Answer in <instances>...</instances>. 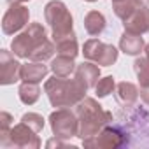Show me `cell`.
Listing matches in <instances>:
<instances>
[{
	"label": "cell",
	"mask_w": 149,
	"mask_h": 149,
	"mask_svg": "<svg viewBox=\"0 0 149 149\" xmlns=\"http://www.w3.org/2000/svg\"><path fill=\"white\" fill-rule=\"evenodd\" d=\"M35 133H37V132H33L28 125H25V123L21 121L19 125L13 126L6 137H0V144H2V147L37 149V147H40V139H39Z\"/></svg>",
	"instance_id": "7"
},
{
	"label": "cell",
	"mask_w": 149,
	"mask_h": 149,
	"mask_svg": "<svg viewBox=\"0 0 149 149\" xmlns=\"http://www.w3.org/2000/svg\"><path fill=\"white\" fill-rule=\"evenodd\" d=\"M116 125L125 132L126 144L128 147L132 146H147L149 147V112L142 107H132L126 116L123 114Z\"/></svg>",
	"instance_id": "3"
},
{
	"label": "cell",
	"mask_w": 149,
	"mask_h": 149,
	"mask_svg": "<svg viewBox=\"0 0 149 149\" xmlns=\"http://www.w3.org/2000/svg\"><path fill=\"white\" fill-rule=\"evenodd\" d=\"M114 93H116V100H118V104L123 105V107H126V109H132V107L137 104L139 97H140L139 88H137L135 84L128 83V81L118 83Z\"/></svg>",
	"instance_id": "14"
},
{
	"label": "cell",
	"mask_w": 149,
	"mask_h": 149,
	"mask_svg": "<svg viewBox=\"0 0 149 149\" xmlns=\"http://www.w3.org/2000/svg\"><path fill=\"white\" fill-rule=\"evenodd\" d=\"M98 77H100V68H98L97 63H93V61H90V60H88L86 63H81V65L76 67V79H77L86 90L97 86Z\"/></svg>",
	"instance_id": "13"
},
{
	"label": "cell",
	"mask_w": 149,
	"mask_h": 149,
	"mask_svg": "<svg viewBox=\"0 0 149 149\" xmlns=\"http://www.w3.org/2000/svg\"><path fill=\"white\" fill-rule=\"evenodd\" d=\"M54 51H56L54 42H51L49 39H46L44 42H40V44L32 51V54L28 56V60H32V61H46V60L53 58Z\"/></svg>",
	"instance_id": "22"
},
{
	"label": "cell",
	"mask_w": 149,
	"mask_h": 149,
	"mask_svg": "<svg viewBox=\"0 0 149 149\" xmlns=\"http://www.w3.org/2000/svg\"><path fill=\"white\" fill-rule=\"evenodd\" d=\"M13 116L9 112H0V137H6L13 128Z\"/></svg>",
	"instance_id": "26"
},
{
	"label": "cell",
	"mask_w": 149,
	"mask_h": 149,
	"mask_svg": "<svg viewBox=\"0 0 149 149\" xmlns=\"http://www.w3.org/2000/svg\"><path fill=\"white\" fill-rule=\"evenodd\" d=\"M76 114L79 118V135L77 137H81V140L98 135L104 126L114 121L112 112L102 109V105L95 98H90V97H84L76 105Z\"/></svg>",
	"instance_id": "1"
},
{
	"label": "cell",
	"mask_w": 149,
	"mask_h": 149,
	"mask_svg": "<svg viewBox=\"0 0 149 149\" xmlns=\"http://www.w3.org/2000/svg\"><path fill=\"white\" fill-rule=\"evenodd\" d=\"M44 16H46V23L53 28V37H60V35L74 32L72 30V25H74L72 14L68 13L67 6L61 0L47 2L44 7Z\"/></svg>",
	"instance_id": "4"
},
{
	"label": "cell",
	"mask_w": 149,
	"mask_h": 149,
	"mask_svg": "<svg viewBox=\"0 0 149 149\" xmlns=\"http://www.w3.org/2000/svg\"><path fill=\"white\" fill-rule=\"evenodd\" d=\"M21 121H23L25 125H28V126H30L33 132H37V133L44 128V118H42L40 114H37V112H26V114H23Z\"/></svg>",
	"instance_id": "25"
},
{
	"label": "cell",
	"mask_w": 149,
	"mask_h": 149,
	"mask_svg": "<svg viewBox=\"0 0 149 149\" xmlns=\"http://www.w3.org/2000/svg\"><path fill=\"white\" fill-rule=\"evenodd\" d=\"M84 2H97V0H84Z\"/></svg>",
	"instance_id": "32"
},
{
	"label": "cell",
	"mask_w": 149,
	"mask_h": 149,
	"mask_svg": "<svg viewBox=\"0 0 149 149\" xmlns=\"http://www.w3.org/2000/svg\"><path fill=\"white\" fill-rule=\"evenodd\" d=\"M7 2L11 6V4H23V2H28V0H7Z\"/></svg>",
	"instance_id": "29"
},
{
	"label": "cell",
	"mask_w": 149,
	"mask_h": 149,
	"mask_svg": "<svg viewBox=\"0 0 149 149\" xmlns=\"http://www.w3.org/2000/svg\"><path fill=\"white\" fill-rule=\"evenodd\" d=\"M47 37H46V28L40 25V23H32L28 25V28H25L18 37H14L13 44H11V49L16 56L19 58H28L32 54V51L40 44L44 42Z\"/></svg>",
	"instance_id": "5"
},
{
	"label": "cell",
	"mask_w": 149,
	"mask_h": 149,
	"mask_svg": "<svg viewBox=\"0 0 149 149\" xmlns=\"http://www.w3.org/2000/svg\"><path fill=\"white\" fill-rule=\"evenodd\" d=\"M119 47L125 54H130V56H137L140 54V51H144V39L139 35V33H132V32H126L121 35L119 39Z\"/></svg>",
	"instance_id": "17"
},
{
	"label": "cell",
	"mask_w": 149,
	"mask_h": 149,
	"mask_svg": "<svg viewBox=\"0 0 149 149\" xmlns=\"http://www.w3.org/2000/svg\"><path fill=\"white\" fill-rule=\"evenodd\" d=\"M49 125L58 139H72L79 135V118L76 112L68 111L67 107H60L58 111L51 112Z\"/></svg>",
	"instance_id": "6"
},
{
	"label": "cell",
	"mask_w": 149,
	"mask_h": 149,
	"mask_svg": "<svg viewBox=\"0 0 149 149\" xmlns=\"http://www.w3.org/2000/svg\"><path fill=\"white\" fill-rule=\"evenodd\" d=\"M144 51H146V56L149 58V44H146V47H144Z\"/></svg>",
	"instance_id": "30"
},
{
	"label": "cell",
	"mask_w": 149,
	"mask_h": 149,
	"mask_svg": "<svg viewBox=\"0 0 149 149\" xmlns=\"http://www.w3.org/2000/svg\"><path fill=\"white\" fill-rule=\"evenodd\" d=\"M83 54L86 60L102 65V67H111L118 60V49L111 44H105L98 39H90L83 46Z\"/></svg>",
	"instance_id": "8"
},
{
	"label": "cell",
	"mask_w": 149,
	"mask_h": 149,
	"mask_svg": "<svg viewBox=\"0 0 149 149\" xmlns=\"http://www.w3.org/2000/svg\"><path fill=\"white\" fill-rule=\"evenodd\" d=\"M49 68L44 65V61H28L25 65H21V79L23 81H30V83H40L42 79H46Z\"/></svg>",
	"instance_id": "15"
},
{
	"label": "cell",
	"mask_w": 149,
	"mask_h": 149,
	"mask_svg": "<svg viewBox=\"0 0 149 149\" xmlns=\"http://www.w3.org/2000/svg\"><path fill=\"white\" fill-rule=\"evenodd\" d=\"M84 28L90 35H100L104 30H105V18L102 13L98 11H90L86 16H84Z\"/></svg>",
	"instance_id": "19"
},
{
	"label": "cell",
	"mask_w": 149,
	"mask_h": 149,
	"mask_svg": "<svg viewBox=\"0 0 149 149\" xmlns=\"http://www.w3.org/2000/svg\"><path fill=\"white\" fill-rule=\"evenodd\" d=\"M140 98H142V102H144L146 105H149V86L140 88Z\"/></svg>",
	"instance_id": "27"
},
{
	"label": "cell",
	"mask_w": 149,
	"mask_h": 149,
	"mask_svg": "<svg viewBox=\"0 0 149 149\" xmlns=\"http://www.w3.org/2000/svg\"><path fill=\"white\" fill-rule=\"evenodd\" d=\"M18 95H19V100L25 104V105H33L39 97H40V88L37 83H30V81H23L19 90H18Z\"/></svg>",
	"instance_id": "20"
},
{
	"label": "cell",
	"mask_w": 149,
	"mask_h": 149,
	"mask_svg": "<svg viewBox=\"0 0 149 149\" xmlns=\"http://www.w3.org/2000/svg\"><path fill=\"white\" fill-rule=\"evenodd\" d=\"M65 147V144L63 142H60V139L56 137V139H51V140H47V147Z\"/></svg>",
	"instance_id": "28"
},
{
	"label": "cell",
	"mask_w": 149,
	"mask_h": 149,
	"mask_svg": "<svg viewBox=\"0 0 149 149\" xmlns=\"http://www.w3.org/2000/svg\"><path fill=\"white\" fill-rule=\"evenodd\" d=\"M51 70H53L54 76H58V77H68L70 74L76 70L74 58L65 56V54H58V56L53 58V61H51Z\"/></svg>",
	"instance_id": "18"
},
{
	"label": "cell",
	"mask_w": 149,
	"mask_h": 149,
	"mask_svg": "<svg viewBox=\"0 0 149 149\" xmlns=\"http://www.w3.org/2000/svg\"><path fill=\"white\" fill-rule=\"evenodd\" d=\"M140 2H142L144 6H147V4H149V0H140Z\"/></svg>",
	"instance_id": "31"
},
{
	"label": "cell",
	"mask_w": 149,
	"mask_h": 149,
	"mask_svg": "<svg viewBox=\"0 0 149 149\" xmlns=\"http://www.w3.org/2000/svg\"><path fill=\"white\" fill-rule=\"evenodd\" d=\"M18 79H21V63L14 60V56L7 49H2L0 51V83L7 86L16 83Z\"/></svg>",
	"instance_id": "11"
},
{
	"label": "cell",
	"mask_w": 149,
	"mask_h": 149,
	"mask_svg": "<svg viewBox=\"0 0 149 149\" xmlns=\"http://www.w3.org/2000/svg\"><path fill=\"white\" fill-rule=\"evenodd\" d=\"M112 2H119V0H112Z\"/></svg>",
	"instance_id": "33"
},
{
	"label": "cell",
	"mask_w": 149,
	"mask_h": 149,
	"mask_svg": "<svg viewBox=\"0 0 149 149\" xmlns=\"http://www.w3.org/2000/svg\"><path fill=\"white\" fill-rule=\"evenodd\" d=\"M28 19L30 11L23 4H11V7L2 18V32L6 35H14L28 25Z\"/></svg>",
	"instance_id": "10"
},
{
	"label": "cell",
	"mask_w": 149,
	"mask_h": 149,
	"mask_svg": "<svg viewBox=\"0 0 149 149\" xmlns=\"http://www.w3.org/2000/svg\"><path fill=\"white\" fill-rule=\"evenodd\" d=\"M44 91L53 107H72L77 105L86 97V88L77 79H65V77H51L44 84Z\"/></svg>",
	"instance_id": "2"
},
{
	"label": "cell",
	"mask_w": 149,
	"mask_h": 149,
	"mask_svg": "<svg viewBox=\"0 0 149 149\" xmlns=\"http://www.w3.org/2000/svg\"><path fill=\"white\" fill-rule=\"evenodd\" d=\"M116 90V83H114V77L112 76H107L104 79H100L95 86V91H97V97L98 98H105L109 97L112 91Z\"/></svg>",
	"instance_id": "24"
},
{
	"label": "cell",
	"mask_w": 149,
	"mask_h": 149,
	"mask_svg": "<svg viewBox=\"0 0 149 149\" xmlns=\"http://www.w3.org/2000/svg\"><path fill=\"white\" fill-rule=\"evenodd\" d=\"M125 144H126L125 132L116 123L104 126L98 135L83 140L84 147H98V149H116V147H123Z\"/></svg>",
	"instance_id": "9"
},
{
	"label": "cell",
	"mask_w": 149,
	"mask_h": 149,
	"mask_svg": "<svg viewBox=\"0 0 149 149\" xmlns=\"http://www.w3.org/2000/svg\"><path fill=\"white\" fill-rule=\"evenodd\" d=\"M112 9H114V14L118 18H121L123 21L126 18H130L139 7H142V2L140 0H119V2H112Z\"/></svg>",
	"instance_id": "21"
},
{
	"label": "cell",
	"mask_w": 149,
	"mask_h": 149,
	"mask_svg": "<svg viewBox=\"0 0 149 149\" xmlns=\"http://www.w3.org/2000/svg\"><path fill=\"white\" fill-rule=\"evenodd\" d=\"M123 26L126 32H132V33H139V35L147 33L149 32V9L144 6L139 7L130 18L125 19Z\"/></svg>",
	"instance_id": "12"
},
{
	"label": "cell",
	"mask_w": 149,
	"mask_h": 149,
	"mask_svg": "<svg viewBox=\"0 0 149 149\" xmlns=\"http://www.w3.org/2000/svg\"><path fill=\"white\" fill-rule=\"evenodd\" d=\"M53 42L56 46V53L58 54H65V56H70V58H76L77 53H79L77 39H76V33L74 32L60 35V37H53Z\"/></svg>",
	"instance_id": "16"
},
{
	"label": "cell",
	"mask_w": 149,
	"mask_h": 149,
	"mask_svg": "<svg viewBox=\"0 0 149 149\" xmlns=\"http://www.w3.org/2000/svg\"><path fill=\"white\" fill-rule=\"evenodd\" d=\"M133 70L137 74V79H139V84L140 88H146L149 86V58H137L133 61Z\"/></svg>",
	"instance_id": "23"
}]
</instances>
